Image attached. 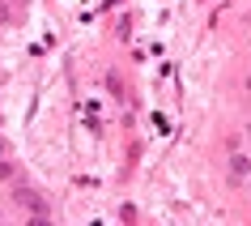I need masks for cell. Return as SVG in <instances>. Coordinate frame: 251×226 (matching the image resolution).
Masks as SVG:
<instances>
[{"instance_id": "obj_4", "label": "cell", "mask_w": 251, "mask_h": 226, "mask_svg": "<svg viewBox=\"0 0 251 226\" xmlns=\"http://www.w3.org/2000/svg\"><path fill=\"white\" fill-rule=\"evenodd\" d=\"M9 22H13V9H9V4L0 0V26H9Z\"/></svg>"}, {"instance_id": "obj_7", "label": "cell", "mask_w": 251, "mask_h": 226, "mask_svg": "<svg viewBox=\"0 0 251 226\" xmlns=\"http://www.w3.org/2000/svg\"><path fill=\"white\" fill-rule=\"evenodd\" d=\"M247 90H251V81H247Z\"/></svg>"}, {"instance_id": "obj_3", "label": "cell", "mask_w": 251, "mask_h": 226, "mask_svg": "<svg viewBox=\"0 0 251 226\" xmlns=\"http://www.w3.org/2000/svg\"><path fill=\"white\" fill-rule=\"evenodd\" d=\"M119 222H136V205H119Z\"/></svg>"}, {"instance_id": "obj_1", "label": "cell", "mask_w": 251, "mask_h": 226, "mask_svg": "<svg viewBox=\"0 0 251 226\" xmlns=\"http://www.w3.org/2000/svg\"><path fill=\"white\" fill-rule=\"evenodd\" d=\"M13 197H17V205H22V209H30L34 218H39V222L47 218V200H43V192H39V188H26V184H22V188L13 192Z\"/></svg>"}, {"instance_id": "obj_6", "label": "cell", "mask_w": 251, "mask_h": 226, "mask_svg": "<svg viewBox=\"0 0 251 226\" xmlns=\"http://www.w3.org/2000/svg\"><path fill=\"white\" fill-rule=\"evenodd\" d=\"M9 154H13V145H9V141L0 137V158H9Z\"/></svg>"}, {"instance_id": "obj_5", "label": "cell", "mask_w": 251, "mask_h": 226, "mask_svg": "<svg viewBox=\"0 0 251 226\" xmlns=\"http://www.w3.org/2000/svg\"><path fill=\"white\" fill-rule=\"evenodd\" d=\"M0 179H13V162L9 158H0Z\"/></svg>"}, {"instance_id": "obj_2", "label": "cell", "mask_w": 251, "mask_h": 226, "mask_svg": "<svg viewBox=\"0 0 251 226\" xmlns=\"http://www.w3.org/2000/svg\"><path fill=\"white\" fill-rule=\"evenodd\" d=\"M247 171H251V162L243 158V154H234V158H230V175H234V179H243Z\"/></svg>"}]
</instances>
